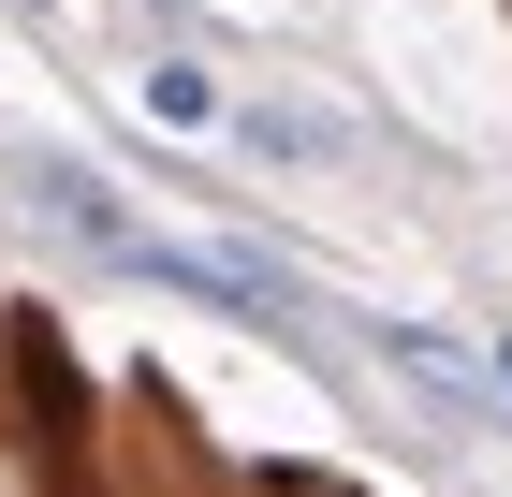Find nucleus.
Listing matches in <instances>:
<instances>
[{
  "instance_id": "5",
  "label": "nucleus",
  "mask_w": 512,
  "mask_h": 497,
  "mask_svg": "<svg viewBox=\"0 0 512 497\" xmlns=\"http://www.w3.org/2000/svg\"><path fill=\"white\" fill-rule=\"evenodd\" d=\"M132 103H147L161 132H176V147H220V117H235V88H220V59H205V44H161L147 74H132Z\"/></svg>"
},
{
  "instance_id": "4",
  "label": "nucleus",
  "mask_w": 512,
  "mask_h": 497,
  "mask_svg": "<svg viewBox=\"0 0 512 497\" xmlns=\"http://www.w3.org/2000/svg\"><path fill=\"white\" fill-rule=\"evenodd\" d=\"M220 147H249V161H293V176H337V161H352V117H322V103H278V88H249V103L220 117Z\"/></svg>"
},
{
  "instance_id": "7",
  "label": "nucleus",
  "mask_w": 512,
  "mask_h": 497,
  "mask_svg": "<svg viewBox=\"0 0 512 497\" xmlns=\"http://www.w3.org/2000/svg\"><path fill=\"white\" fill-rule=\"evenodd\" d=\"M0 15H30V30H59V0H0Z\"/></svg>"
},
{
  "instance_id": "6",
  "label": "nucleus",
  "mask_w": 512,
  "mask_h": 497,
  "mask_svg": "<svg viewBox=\"0 0 512 497\" xmlns=\"http://www.w3.org/2000/svg\"><path fill=\"white\" fill-rule=\"evenodd\" d=\"M132 15H147V30H176V44H205V15H191V0H132Z\"/></svg>"
},
{
  "instance_id": "9",
  "label": "nucleus",
  "mask_w": 512,
  "mask_h": 497,
  "mask_svg": "<svg viewBox=\"0 0 512 497\" xmlns=\"http://www.w3.org/2000/svg\"><path fill=\"white\" fill-rule=\"evenodd\" d=\"M161 497H220V483H161Z\"/></svg>"
},
{
  "instance_id": "2",
  "label": "nucleus",
  "mask_w": 512,
  "mask_h": 497,
  "mask_svg": "<svg viewBox=\"0 0 512 497\" xmlns=\"http://www.w3.org/2000/svg\"><path fill=\"white\" fill-rule=\"evenodd\" d=\"M118 278L191 293V307H220V322H249V337H278V351H322V337H308V278L264 264V249H220V234H132Z\"/></svg>"
},
{
  "instance_id": "3",
  "label": "nucleus",
  "mask_w": 512,
  "mask_h": 497,
  "mask_svg": "<svg viewBox=\"0 0 512 497\" xmlns=\"http://www.w3.org/2000/svg\"><path fill=\"white\" fill-rule=\"evenodd\" d=\"M0 191H30V205H44V234H74L88 264H118L132 234H147V220H132V191H118V176H88L74 147H30V132H0Z\"/></svg>"
},
{
  "instance_id": "8",
  "label": "nucleus",
  "mask_w": 512,
  "mask_h": 497,
  "mask_svg": "<svg viewBox=\"0 0 512 497\" xmlns=\"http://www.w3.org/2000/svg\"><path fill=\"white\" fill-rule=\"evenodd\" d=\"M483 351H498V395H512V322H498V337H483Z\"/></svg>"
},
{
  "instance_id": "1",
  "label": "nucleus",
  "mask_w": 512,
  "mask_h": 497,
  "mask_svg": "<svg viewBox=\"0 0 512 497\" xmlns=\"http://www.w3.org/2000/svg\"><path fill=\"white\" fill-rule=\"evenodd\" d=\"M366 337V366H381L410 410L454 439V454H483V439H512V395H498V351H469V337H439V322H395V307H337Z\"/></svg>"
}]
</instances>
